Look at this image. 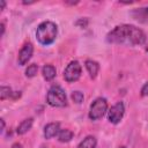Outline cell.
<instances>
[{
    "mask_svg": "<svg viewBox=\"0 0 148 148\" xmlns=\"http://www.w3.org/2000/svg\"><path fill=\"white\" fill-rule=\"evenodd\" d=\"M106 40L112 44H124V45H141L146 42L145 32L131 24H121L113 28L108 35Z\"/></svg>",
    "mask_w": 148,
    "mask_h": 148,
    "instance_id": "obj_1",
    "label": "cell"
},
{
    "mask_svg": "<svg viewBox=\"0 0 148 148\" xmlns=\"http://www.w3.org/2000/svg\"><path fill=\"white\" fill-rule=\"evenodd\" d=\"M58 35V28L56 23L51 21L42 22L36 30V37L42 45H50L52 44Z\"/></svg>",
    "mask_w": 148,
    "mask_h": 148,
    "instance_id": "obj_2",
    "label": "cell"
},
{
    "mask_svg": "<svg viewBox=\"0 0 148 148\" xmlns=\"http://www.w3.org/2000/svg\"><path fill=\"white\" fill-rule=\"evenodd\" d=\"M46 101H47L49 105H51L53 108H64L67 105L66 94L62 90V88L59 86H52L49 89Z\"/></svg>",
    "mask_w": 148,
    "mask_h": 148,
    "instance_id": "obj_3",
    "label": "cell"
},
{
    "mask_svg": "<svg viewBox=\"0 0 148 148\" xmlns=\"http://www.w3.org/2000/svg\"><path fill=\"white\" fill-rule=\"evenodd\" d=\"M106 110H108V102H106V99L103 98V97H98L90 105L89 118L91 120H97V119H99V118H102L104 116Z\"/></svg>",
    "mask_w": 148,
    "mask_h": 148,
    "instance_id": "obj_4",
    "label": "cell"
},
{
    "mask_svg": "<svg viewBox=\"0 0 148 148\" xmlns=\"http://www.w3.org/2000/svg\"><path fill=\"white\" fill-rule=\"evenodd\" d=\"M81 72H82V68H81L80 62L76 61V60H73L65 68V71H64V79L67 82H75V81H77L80 79Z\"/></svg>",
    "mask_w": 148,
    "mask_h": 148,
    "instance_id": "obj_5",
    "label": "cell"
},
{
    "mask_svg": "<svg viewBox=\"0 0 148 148\" xmlns=\"http://www.w3.org/2000/svg\"><path fill=\"white\" fill-rule=\"evenodd\" d=\"M124 113H125V106H124V103L123 102H118L116 103L108 112V119L110 123L112 124H118L123 117H124Z\"/></svg>",
    "mask_w": 148,
    "mask_h": 148,
    "instance_id": "obj_6",
    "label": "cell"
},
{
    "mask_svg": "<svg viewBox=\"0 0 148 148\" xmlns=\"http://www.w3.org/2000/svg\"><path fill=\"white\" fill-rule=\"evenodd\" d=\"M34 52V46L31 43H27L23 45V47L21 49L20 53H18V64L21 66H24L31 58Z\"/></svg>",
    "mask_w": 148,
    "mask_h": 148,
    "instance_id": "obj_7",
    "label": "cell"
},
{
    "mask_svg": "<svg viewBox=\"0 0 148 148\" xmlns=\"http://www.w3.org/2000/svg\"><path fill=\"white\" fill-rule=\"evenodd\" d=\"M133 18L139 21L140 23L148 24V7H142V8H136L132 12Z\"/></svg>",
    "mask_w": 148,
    "mask_h": 148,
    "instance_id": "obj_8",
    "label": "cell"
},
{
    "mask_svg": "<svg viewBox=\"0 0 148 148\" xmlns=\"http://www.w3.org/2000/svg\"><path fill=\"white\" fill-rule=\"evenodd\" d=\"M59 131H60L59 123H50L44 127V136H45V139H51V138L58 135Z\"/></svg>",
    "mask_w": 148,
    "mask_h": 148,
    "instance_id": "obj_9",
    "label": "cell"
},
{
    "mask_svg": "<svg viewBox=\"0 0 148 148\" xmlns=\"http://www.w3.org/2000/svg\"><path fill=\"white\" fill-rule=\"evenodd\" d=\"M86 68L90 75V77L95 79L99 71V65H98V62H96L94 60H86Z\"/></svg>",
    "mask_w": 148,
    "mask_h": 148,
    "instance_id": "obj_10",
    "label": "cell"
},
{
    "mask_svg": "<svg viewBox=\"0 0 148 148\" xmlns=\"http://www.w3.org/2000/svg\"><path fill=\"white\" fill-rule=\"evenodd\" d=\"M42 74H43V77L46 80V81H51L56 77V68L54 66L52 65H45L42 69Z\"/></svg>",
    "mask_w": 148,
    "mask_h": 148,
    "instance_id": "obj_11",
    "label": "cell"
},
{
    "mask_svg": "<svg viewBox=\"0 0 148 148\" xmlns=\"http://www.w3.org/2000/svg\"><path fill=\"white\" fill-rule=\"evenodd\" d=\"M32 123H34V120H32V118H28V119H24L20 125H18V127H17V130H16V132H17V134L18 135H22V134H25L31 127H32Z\"/></svg>",
    "mask_w": 148,
    "mask_h": 148,
    "instance_id": "obj_12",
    "label": "cell"
},
{
    "mask_svg": "<svg viewBox=\"0 0 148 148\" xmlns=\"http://www.w3.org/2000/svg\"><path fill=\"white\" fill-rule=\"evenodd\" d=\"M96 145H97V141H96V138L92 136V135H88L86 136L77 146V148H96Z\"/></svg>",
    "mask_w": 148,
    "mask_h": 148,
    "instance_id": "obj_13",
    "label": "cell"
},
{
    "mask_svg": "<svg viewBox=\"0 0 148 148\" xmlns=\"http://www.w3.org/2000/svg\"><path fill=\"white\" fill-rule=\"evenodd\" d=\"M58 140L60 142H69L72 139H73V132L71 130H60L59 133H58Z\"/></svg>",
    "mask_w": 148,
    "mask_h": 148,
    "instance_id": "obj_14",
    "label": "cell"
},
{
    "mask_svg": "<svg viewBox=\"0 0 148 148\" xmlns=\"http://www.w3.org/2000/svg\"><path fill=\"white\" fill-rule=\"evenodd\" d=\"M37 72H38V66L36 64H31L25 69V75H27V77H34L37 74Z\"/></svg>",
    "mask_w": 148,
    "mask_h": 148,
    "instance_id": "obj_15",
    "label": "cell"
},
{
    "mask_svg": "<svg viewBox=\"0 0 148 148\" xmlns=\"http://www.w3.org/2000/svg\"><path fill=\"white\" fill-rule=\"evenodd\" d=\"M10 96H13L12 89H10L9 87L2 86L1 89H0V99L3 101V99H6V98H8V97H10Z\"/></svg>",
    "mask_w": 148,
    "mask_h": 148,
    "instance_id": "obj_16",
    "label": "cell"
},
{
    "mask_svg": "<svg viewBox=\"0 0 148 148\" xmlns=\"http://www.w3.org/2000/svg\"><path fill=\"white\" fill-rule=\"evenodd\" d=\"M72 99H73L75 103L80 104V103L83 101V94H82L81 91H73V92H72Z\"/></svg>",
    "mask_w": 148,
    "mask_h": 148,
    "instance_id": "obj_17",
    "label": "cell"
},
{
    "mask_svg": "<svg viewBox=\"0 0 148 148\" xmlns=\"http://www.w3.org/2000/svg\"><path fill=\"white\" fill-rule=\"evenodd\" d=\"M141 96H142V97L148 96V82L143 84V87H142V89H141Z\"/></svg>",
    "mask_w": 148,
    "mask_h": 148,
    "instance_id": "obj_18",
    "label": "cell"
},
{
    "mask_svg": "<svg viewBox=\"0 0 148 148\" xmlns=\"http://www.w3.org/2000/svg\"><path fill=\"white\" fill-rule=\"evenodd\" d=\"M12 148H22V146H21L20 143H14V145L12 146Z\"/></svg>",
    "mask_w": 148,
    "mask_h": 148,
    "instance_id": "obj_19",
    "label": "cell"
},
{
    "mask_svg": "<svg viewBox=\"0 0 148 148\" xmlns=\"http://www.w3.org/2000/svg\"><path fill=\"white\" fill-rule=\"evenodd\" d=\"M3 32H5V24L1 23V35H3Z\"/></svg>",
    "mask_w": 148,
    "mask_h": 148,
    "instance_id": "obj_20",
    "label": "cell"
},
{
    "mask_svg": "<svg viewBox=\"0 0 148 148\" xmlns=\"http://www.w3.org/2000/svg\"><path fill=\"white\" fill-rule=\"evenodd\" d=\"M5 130V121H3V119H1V131H3Z\"/></svg>",
    "mask_w": 148,
    "mask_h": 148,
    "instance_id": "obj_21",
    "label": "cell"
},
{
    "mask_svg": "<svg viewBox=\"0 0 148 148\" xmlns=\"http://www.w3.org/2000/svg\"><path fill=\"white\" fill-rule=\"evenodd\" d=\"M5 5H6V3H5V1H1V9H3V8H5Z\"/></svg>",
    "mask_w": 148,
    "mask_h": 148,
    "instance_id": "obj_22",
    "label": "cell"
},
{
    "mask_svg": "<svg viewBox=\"0 0 148 148\" xmlns=\"http://www.w3.org/2000/svg\"><path fill=\"white\" fill-rule=\"evenodd\" d=\"M146 50H147V52H148V43H147V47H146Z\"/></svg>",
    "mask_w": 148,
    "mask_h": 148,
    "instance_id": "obj_23",
    "label": "cell"
},
{
    "mask_svg": "<svg viewBox=\"0 0 148 148\" xmlns=\"http://www.w3.org/2000/svg\"><path fill=\"white\" fill-rule=\"evenodd\" d=\"M119 148H126V147H124V146H121V147H119Z\"/></svg>",
    "mask_w": 148,
    "mask_h": 148,
    "instance_id": "obj_24",
    "label": "cell"
}]
</instances>
